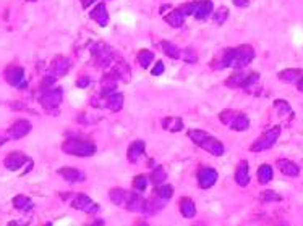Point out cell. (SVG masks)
I'll return each mask as SVG.
<instances>
[{"label":"cell","mask_w":303,"mask_h":226,"mask_svg":"<svg viewBox=\"0 0 303 226\" xmlns=\"http://www.w3.org/2000/svg\"><path fill=\"white\" fill-rule=\"evenodd\" d=\"M13 207L20 212H29L33 209V200L26 196H16L13 199Z\"/></svg>","instance_id":"1f68e13d"},{"label":"cell","mask_w":303,"mask_h":226,"mask_svg":"<svg viewBox=\"0 0 303 226\" xmlns=\"http://www.w3.org/2000/svg\"><path fill=\"white\" fill-rule=\"evenodd\" d=\"M89 82H91V79H89L88 76H81L80 79L76 81V86H78V87H81V89H83V87H86Z\"/></svg>","instance_id":"60d3db41"},{"label":"cell","mask_w":303,"mask_h":226,"mask_svg":"<svg viewBox=\"0 0 303 226\" xmlns=\"http://www.w3.org/2000/svg\"><path fill=\"white\" fill-rule=\"evenodd\" d=\"M164 205H165V200L160 199L157 194H156L154 197H151V199L146 200L145 212H143V213H148V215H156L157 212H160V210L164 209Z\"/></svg>","instance_id":"7402d4cb"},{"label":"cell","mask_w":303,"mask_h":226,"mask_svg":"<svg viewBox=\"0 0 303 226\" xmlns=\"http://www.w3.org/2000/svg\"><path fill=\"white\" fill-rule=\"evenodd\" d=\"M182 8L185 11V15H193L196 19H206L208 18L212 10H214V6H212V2L211 0H196V2H190V3H185L182 5Z\"/></svg>","instance_id":"52a82bcc"},{"label":"cell","mask_w":303,"mask_h":226,"mask_svg":"<svg viewBox=\"0 0 303 226\" xmlns=\"http://www.w3.org/2000/svg\"><path fill=\"white\" fill-rule=\"evenodd\" d=\"M281 136V126H273L269 128L268 131H264L260 138H258L253 146H251V152H263V151H268V149L273 147L277 139Z\"/></svg>","instance_id":"ba28073f"},{"label":"cell","mask_w":303,"mask_h":226,"mask_svg":"<svg viewBox=\"0 0 303 226\" xmlns=\"http://www.w3.org/2000/svg\"><path fill=\"white\" fill-rule=\"evenodd\" d=\"M180 213H182L185 218H193V217L196 215L195 202H193L190 197H182V199H180Z\"/></svg>","instance_id":"484cf974"},{"label":"cell","mask_w":303,"mask_h":226,"mask_svg":"<svg viewBox=\"0 0 303 226\" xmlns=\"http://www.w3.org/2000/svg\"><path fill=\"white\" fill-rule=\"evenodd\" d=\"M145 155V142L143 141H133L130 147H128V152H127V157L128 161L132 163H138V160Z\"/></svg>","instance_id":"ac0fdd59"},{"label":"cell","mask_w":303,"mask_h":226,"mask_svg":"<svg viewBox=\"0 0 303 226\" xmlns=\"http://www.w3.org/2000/svg\"><path fill=\"white\" fill-rule=\"evenodd\" d=\"M8 139H10V138H8V134H7V136H0V146H2L3 142H7Z\"/></svg>","instance_id":"f6af8a7d"},{"label":"cell","mask_w":303,"mask_h":226,"mask_svg":"<svg viewBox=\"0 0 303 226\" xmlns=\"http://www.w3.org/2000/svg\"><path fill=\"white\" fill-rule=\"evenodd\" d=\"M117 79L119 77L115 76L114 73H107L102 77V82H101V95L102 97H107L115 92V87H117Z\"/></svg>","instance_id":"e0dca14e"},{"label":"cell","mask_w":303,"mask_h":226,"mask_svg":"<svg viewBox=\"0 0 303 226\" xmlns=\"http://www.w3.org/2000/svg\"><path fill=\"white\" fill-rule=\"evenodd\" d=\"M260 200L264 204H269V202H281L282 197L279 196L277 192L274 191H264L261 196H260Z\"/></svg>","instance_id":"d590c367"},{"label":"cell","mask_w":303,"mask_h":226,"mask_svg":"<svg viewBox=\"0 0 303 226\" xmlns=\"http://www.w3.org/2000/svg\"><path fill=\"white\" fill-rule=\"evenodd\" d=\"M72 207L76 210L85 212V213H98L99 212V204H96L91 197L86 196V194H75L72 199Z\"/></svg>","instance_id":"30bf717a"},{"label":"cell","mask_w":303,"mask_h":226,"mask_svg":"<svg viewBox=\"0 0 303 226\" xmlns=\"http://www.w3.org/2000/svg\"><path fill=\"white\" fill-rule=\"evenodd\" d=\"M162 128L167 129V131H170V133L182 131L183 121H182V118H177V116H169V118L162 120Z\"/></svg>","instance_id":"f1b7e54d"},{"label":"cell","mask_w":303,"mask_h":226,"mask_svg":"<svg viewBox=\"0 0 303 226\" xmlns=\"http://www.w3.org/2000/svg\"><path fill=\"white\" fill-rule=\"evenodd\" d=\"M29 131H31V123L28 120H18V121L13 123V126L8 129L7 134H8L10 139L16 141V139L24 138V136H26Z\"/></svg>","instance_id":"9a60e30c"},{"label":"cell","mask_w":303,"mask_h":226,"mask_svg":"<svg viewBox=\"0 0 303 226\" xmlns=\"http://www.w3.org/2000/svg\"><path fill=\"white\" fill-rule=\"evenodd\" d=\"M274 176V171H273V166L264 163L258 168V181H260V184H268L271 179Z\"/></svg>","instance_id":"f546056e"},{"label":"cell","mask_w":303,"mask_h":226,"mask_svg":"<svg viewBox=\"0 0 303 226\" xmlns=\"http://www.w3.org/2000/svg\"><path fill=\"white\" fill-rule=\"evenodd\" d=\"M93 2H96V0H81V5L85 6V8H88V6L91 5Z\"/></svg>","instance_id":"ee69618b"},{"label":"cell","mask_w":303,"mask_h":226,"mask_svg":"<svg viewBox=\"0 0 303 226\" xmlns=\"http://www.w3.org/2000/svg\"><path fill=\"white\" fill-rule=\"evenodd\" d=\"M46 226H52V223H47V225H46Z\"/></svg>","instance_id":"c3c4849f"},{"label":"cell","mask_w":303,"mask_h":226,"mask_svg":"<svg viewBox=\"0 0 303 226\" xmlns=\"http://www.w3.org/2000/svg\"><path fill=\"white\" fill-rule=\"evenodd\" d=\"M297 89H299L300 92H303V76L300 77L299 81H297Z\"/></svg>","instance_id":"7bdbcfd3"},{"label":"cell","mask_w":303,"mask_h":226,"mask_svg":"<svg viewBox=\"0 0 303 226\" xmlns=\"http://www.w3.org/2000/svg\"><path fill=\"white\" fill-rule=\"evenodd\" d=\"M70 67H72V62H70V58L68 57H63V55H59V57L54 58L52 63H50L49 75H52L55 77L65 76L68 73Z\"/></svg>","instance_id":"4fadbf2b"},{"label":"cell","mask_w":303,"mask_h":226,"mask_svg":"<svg viewBox=\"0 0 303 226\" xmlns=\"http://www.w3.org/2000/svg\"><path fill=\"white\" fill-rule=\"evenodd\" d=\"M255 58V49L251 45H238V47L227 49L219 58L217 68H235L243 70L245 67L253 62Z\"/></svg>","instance_id":"6da1fadb"},{"label":"cell","mask_w":303,"mask_h":226,"mask_svg":"<svg viewBox=\"0 0 303 226\" xmlns=\"http://www.w3.org/2000/svg\"><path fill=\"white\" fill-rule=\"evenodd\" d=\"M277 168L281 170L282 174H286V176H290V178H295L300 174V168L297 163H294L292 160H287V158H281L277 160Z\"/></svg>","instance_id":"2e32d148"},{"label":"cell","mask_w":303,"mask_h":226,"mask_svg":"<svg viewBox=\"0 0 303 226\" xmlns=\"http://www.w3.org/2000/svg\"><path fill=\"white\" fill-rule=\"evenodd\" d=\"M160 45H162L164 54H165L167 57L173 58V60H177V58L182 57V50H180L175 44H172V42H169V41H162V44H160Z\"/></svg>","instance_id":"d6a6232c"},{"label":"cell","mask_w":303,"mask_h":226,"mask_svg":"<svg viewBox=\"0 0 303 226\" xmlns=\"http://www.w3.org/2000/svg\"><path fill=\"white\" fill-rule=\"evenodd\" d=\"M137 60H138V63L141 65V67L143 68H148L151 65V62L154 60V54L151 50H141L140 54H138V57H137Z\"/></svg>","instance_id":"836d02e7"},{"label":"cell","mask_w":303,"mask_h":226,"mask_svg":"<svg viewBox=\"0 0 303 226\" xmlns=\"http://www.w3.org/2000/svg\"><path fill=\"white\" fill-rule=\"evenodd\" d=\"M135 226H150V225H148L146 222H140V223H137Z\"/></svg>","instance_id":"7dc6e473"},{"label":"cell","mask_w":303,"mask_h":226,"mask_svg":"<svg viewBox=\"0 0 303 226\" xmlns=\"http://www.w3.org/2000/svg\"><path fill=\"white\" fill-rule=\"evenodd\" d=\"M91 226H104V222H101V220H96V222Z\"/></svg>","instance_id":"bcb514c9"},{"label":"cell","mask_w":303,"mask_h":226,"mask_svg":"<svg viewBox=\"0 0 303 226\" xmlns=\"http://www.w3.org/2000/svg\"><path fill=\"white\" fill-rule=\"evenodd\" d=\"M5 166L8 168L10 171H18L23 165H33V161L28 157V155H24L23 152H10L7 157H5Z\"/></svg>","instance_id":"8fae6325"},{"label":"cell","mask_w":303,"mask_h":226,"mask_svg":"<svg viewBox=\"0 0 303 226\" xmlns=\"http://www.w3.org/2000/svg\"><path fill=\"white\" fill-rule=\"evenodd\" d=\"M188 138L195 142L198 147L204 149L206 152H209L211 155H214V157H221L225 152L224 144L221 141L216 139L214 136L208 134L206 131H201V129H190Z\"/></svg>","instance_id":"7a4b0ae2"},{"label":"cell","mask_w":303,"mask_h":226,"mask_svg":"<svg viewBox=\"0 0 303 226\" xmlns=\"http://www.w3.org/2000/svg\"><path fill=\"white\" fill-rule=\"evenodd\" d=\"M109 197H111V200L115 205L127 207L128 199H130V192H127L125 189H120V187H114V189H111V192H109Z\"/></svg>","instance_id":"d4e9b609"},{"label":"cell","mask_w":303,"mask_h":226,"mask_svg":"<svg viewBox=\"0 0 303 226\" xmlns=\"http://www.w3.org/2000/svg\"><path fill=\"white\" fill-rule=\"evenodd\" d=\"M91 18L94 19L96 23L101 26H107L109 24V13L106 8V3H98L94 6V10L91 11Z\"/></svg>","instance_id":"603a6c76"},{"label":"cell","mask_w":303,"mask_h":226,"mask_svg":"<svg viewBox=\"0 0 303 226\" xmlns=\"http://www.w3.org/2000/svg\"><path fill=\"white\" fill-rule=\"evenodd\" d=\"M303 76V70L300 68H289L279 73V79L284 82H297Z\"/></svg>","instance_id":"83f0119b"},{"label":"cell","mask_w":303,"mask_h":226,"mask_svg":"<svg viewBox=\"0 0 303 226\" xmlns=\"http://www.w3.org/2000/svg\"><path fill=\"white\" fill-rule=\"evenodd\" d=\"M185 18H186V15H185V11H183L182 6H178V8H173V10L169 13V15L164 16L165 23H169L172 28H180V26L183 24Z\"/></svg>","instance_id":"ffe728a7"},{"label":"cell","mask_w":303,"mask_h":226,"mask_svg":"<svg viewBox=\"0 0 303 226\" xmlns=\"http://www.w3.org/2000/svg\"><path fill=\"white\" fill-rule=\"evenodd\" d=\"M221 121L224 125H229L234 131H247L250 126L248 116L242 112H234V110H224L221 113Z\"/></svg>","instance_id":"8992f818"},{"label":"cell","mask_w":303,"mask_h":226,"mask_svg":"<svg viewBox=\"0 0 303 226\" xmlns=\"http://www.w3.org/2000/svg\"><path fill=\"white\" fill-rule=\"evenodd\" d=\"M133 187H135L137 191H145L146 187H148V176H145V174H140V176L135 178Z\"/></svg>","instance_id":"f35d334b"},{"label":"cell","mask_w":303,"mask_h":226,"mask_svg":"<svg viewBox=\"0 0 303 226\" xmlns=\"http://www.w3.org/2000/svg\"><path fill=\"white\" fill-rule=\"evenodd\" d=\"M5 79L16 89L26 87V79H24V70L21 67H8L5 70Z\"/></svg>","instance_id":"7c38bea8"},{"label":"cell","mask_w":303,"mask_h":226,"mask_svg":"<svg viewBox=\"0 0 303 226\" xmlns=\"http://www.w3.org/2000/svg\"><path fill=\"white\" fill-rule=\"evenodd\" d=\"M62 151L68 155H76V157H93L98 149L91 141L70 138L62 144Z\"/></svg>","instance_id":"3957f363"},{"label":"cell","mask_w":303,"mask_h":226,"mask_svg":"<svg viewBox=\"0 0 303 226\" xmlns=\"http://www.w3.org/2000/svg\"><path fill=\"white\" fill-rule=\"evenodd\" d=\"M151 181L156 186H160V184H164V181H165V171H164V168L162 166H157L156 170L152 171L151 174Z\"/></svg>","instance_id":"8d00e7d4"},{"label":"cell","mask_w":303,"mask_h":226,"mask_svg":"<svg viewBox=\"0 0 303 226\" xmlns=\"http://www.w3.org/2000/svg\"><path fill=\"white\" fill-rule=\"evenodd\" d=\"M156 194H157L160 199L169 200V199L173 196V187H172L170 184H160V186H157Z\"/></svg>","instance_id":"e575fe53"},{"label":"cell","mask_w":303,"mask_h":226,"mask_svg":"<svg viewBox=\"0 0 303 226\" xmlns=\"http://www.w3.org/2000/svg\"><path fill=\"white\" fill-rule=\"evenodd\" d=\"M258 81H260V75L258 73H234L230 75L227 79H225V86H229L232 89L243 87L245 90L251 92V87H255Z\"/></svg>","instance_id":"277c9868"},{"label":"cell","mask_w":303,"mask_h":226,"mask_svg":"<svg viewBox=\"0 0 303 226\" xmlns=\"http://www.w3.org/2000/svg\"><path fill=\"white\" fill-rule=\"evenodd\" d=\"M106 107L112 112H120L122 107H124V95L120 92H114L111 95L106 97Z\"/></svg>","instance_id":"4316f807"},{"label":"cell","mask_w":303,"mask_h":226,"mask_svg":"<svg viewBox=\"0 0 303 226\" xmlns=\"http://www.w3.org/2000/svg\"><path fill=\"white\" fill-rule=\"evenodd\" d=\"M91 55L98 68H109L111 65H114V50L102 42L91 45Z\"/></svg>","instance_id":"5b68a950"},{"label":"cell","mask_w":303,"mask_h":226,"mask_svg":"<svg viewBox=\"0 0 303 226\" xmlns=\"http://www.w3.org/2000/svg\"><path fill=\"white\" fill-rule=\"evenodd\" d=\"M59 174L65 181H68V183H81V181H85L86 178L85 173H81L80 170H76V168H60Z\"/></svg>","instance_id":"44dd1931"},{"label":"cell","mask_w":303,"mask_h":226,"mask_svg":"<svg viewBox=\"0 0 303 226\" xmlns=\"http://www.w3.org/2000/svg\"><path fill=\"white\" fill-rule=\"evenodd\" d=\"M227 18H229V10L225 8V6H221V8L216 10V13H214V23L224 24Z\"/></svg>","instance_id":"74e56055"},{"label":"cell","mask_w":303,"mask_h":226,"mask_svg":"<svg viewBox=\"0 0 303 226\" xmlns=\"http://www.w3.org/2000/svg\"><path fill=\"white\" fill-rule=\"evenodd\" d=\"M28 2H34V0H28Z\"/></svg>","instance_id":"681fc988"},{"label":"cell","mask_w":303,"mask_h":226,"mask_svg":"<svg viewBox=\"0 0 303 226\" xmlns=\"http://www.w3.org/2000/svg\"><path fill=\"white\" fill-rule=\"evenodd\" d=\"M112 73L117 77H120V79H124V81L130 79V68H128V65L125 62H122V60H119L117 63H115V67L112 68Z\"/></svg>","instance_id":"4dcf8cb0"},{"label":"cell","mask_w":303,"mask_h":226,"mask_svg":"<svg viewBox=\"0 0 303 226\" xmlns=\"http://www.w3.org/2000/svg\"><path fill=\"white\" fill-rule=\"evenodd\" d=\"M235 183L238 186H248L250 183V168H248V161L247 160H243L240 165L237 166V170H235Z\"/></svg>","instance_id":"d6986e66"},{"label":"cell","mask_w":303,"mask_h":226,"mask_svg":"<svg viewBox=\"0 0 303 226\" xmlns=\"http://www.w3.org/2000/svg\"><path fill=\"white\" fill-rule=\"evenodd\" d=\"M62 97H63V90L60 87H46L39 97V102L46 110H55L60 105Z\"/></svg>","instance_id":"9c48e42d"},{"label":"cell","mask_w":303,"mask_h":226,"mask_svg":"<svg viewBox=\"0 0 303 226\" xmlns=\"http://www.w3.org/2000/svg\"><path fill=\"white\" fill-rule=\"evenodd\" d=\"M164 63L162 62H156V65H154V68L151 70V75L154 76H159V75H162L164 73Z\"/></svg>","instance_id":"ab89813d"},{"label":"cell","mask_w":303,"mask_h":226,"mask_svg":"<svg viewBox=\"0 0 303 226\" xmlns=\"http://www.w3.org/2000/svg\"><path fill=\"white\" fill-rule=\"evenodd\" d=\"M145 204H146V200L141 197L138 192H130V199H128V202H127V210L143 213L145 212Z\"/></svg>","instance_id":"cb8c5ba5"},{"label":"cell","mask_w":303,"mask_h":226,"mask_svg":"<svg viewBox=\"0 0 303 226\" xmlns=\"http://www.w3.org/2000/svg\"><path fill=\"white\" fill-rule=\"evenodd\" d=\"M234 3L237 6H247L248 5V0H234Z\"/></svg>","instance_id":"b9f144b4"},{"label":"cell","mask_w":303,"mask_h":226,"mask_svg":"<svg viewBox=\"0 0 303 226\" xmlns=\"http://www.w3.org/2000/svg\"><path fill=\"white\" fill-rule=\"evenodd\" d=\"M216 181H217V171L214 168L204 166L198 171V184L201 189H209V187L216 184Z\"/></svg>","instance_id":"5bb4252c"}]
</instances>
